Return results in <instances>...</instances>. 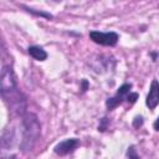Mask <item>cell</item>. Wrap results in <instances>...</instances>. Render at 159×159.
I'll return each mask as SVG.
<instances>
[{
  "label": "cell",
  "mask_w": 159,
  "mask_h": 159,
  "mask_svg": "<svg viewBox=\"0 0 159 159\" xmlns=\"http://www.w3.org/2000/svg\"><path fill=\"white\" fill-rule=\"evenodd\" d=\"M89 39L99 45L103 46H116L118 42V34L114 31L109 32H101V31H89Z\"/></svg>",
  "instance_id": "3"
},
{
  "label": "cell",
  "mask_w": 159,
  "mask_h": 159,
  "mask_svg": "<svg viewBox=\"0 0 159 159\" xmlns=\"http://www.w3.org/2000/svg\"><path fill=\"white\" fill-rule=\"evenodd\" d=\"M145 104L149 109H154L159 104V82L157 80H153L150 83V88L147 94Z\"/></svg>",
  "instance_id": "6"
},
{
  "label": "cell",
  "mask_w": 159,
  "mask_h": 159,
  "mask_svg": "<svg viewBox=\"0 0 159 159\" xmlns=\"http://www.w3.org/2000/svg\"><path fill=\"white\" fill-rule=\"evenodd\" d=\"M127 102L129 103V104H133V103H135L137 102V99H138V93H129L128 96H127Z\"/></svg>",
  "instance_id": "10"
},
{
  "label": "cell",
  "mask_w": 159,
  "mask_h": 159,
  "mask_svg": "<svg viewBox=\"0 0 159 159\" xmlns=\"http://www.w3.org/2000/svg\"><path fill=\"white\" fill-rule=\"evenodd\" d=\"M130 88H132V84H130V83H124V84H122V86L118 88L117 93H116L113 97H111V98H108V99L106 101V107H107V109L112 111V109H114L117 106H119V104L127 98V96L130 93Z\"/></svg>",
  "instance_id": "4"
},
{
  "label": "cell",
  "mask_w": 159,
  "mask_h": 159,
  "mask_svg": "<svg viewBox=\"0 0 159 159\" xmlns=\"http://www.w3.org/2000/svg\"><path fill=\"white\" fill-rule=\"evenodd\" d=\"M27 51H29V55L37 61H45L47 58V52L40 46H30Z\"/></svg>",
  "instance_id": "7"
},
{
  "label": "cell",
  "mask_w": 159,
  "mask_h": 159,
  "mask_svg": "<svg viewBox=\"0 0 159 159\" xmlns=\"http://www.w3.org/2000/svg\"><path fill=\"white\" fill-rule=\"evenodd\" d=\"M127 155H128L129 159H139V157H138V154H137V152H135V149H134L133 145H130V147L128 148Z\"/></svg>",
  "instance_id": "9"
},
{
  "label": "cell",
  "mask_w": 159,
  "mask_h": 159,
  "mask_svg": "<svg viewBox=\"0 0 159 159\" xmlns=\"http://www.w3.org/2000/svg\"><path fill=\"white\" fill-rule=\"evenodd\" d=\"M22 9H25L27 12H30V14H32V15H35V16H41V17H45V19H47V20H51L53 16L51 15V14H48V12H45V11H36V10H34V9H30V7H27V6H25V5H20Z\"/></svg>",
  "instance_id": "8"
},
{
  "label": "cell",
  "mask_w": 159,
  "mask_h": 159,
  "mask_svg": "<svg viewBox=\"0 0 159 159\" xmlns=\"http://www.w3.org/2000/svg\"><path fill=\"white\" fill-rule=\"evenodd\" d=\"M80 145V140L76 138H70L66 139L63 142H60L58 144H56V147L53 148V152L57 155H67L70 153H73Z\"/></svg>",
  "instance_id": "5"
},
{
  "label": "cell",
  "mask_w": 159,
  "mask_h": 159,
  "mask_svg": "<svg viewBox=\"0 0 159 159\" xmlns=\"http://www.w3.org/2000/svg\"><path fill=\"white\" fill-rule=\"evenodd\" d=\"M107 125H108V119L104 117V118H102V119H101V122H99L98 130H99V132H104V130L107 129Z\"/></svg>",
  "instance_id": "11"
},
{
  "label": "cell",
  "mask_w": 159,
  "mask_h": 159,
  "mask_svg": "<svg viewBox=\"0 0 159 159\" xmlns=\"http://www.w3.org/2000/svg\"><path fill=\"white\" fill-rule=\"evenodd\" d=\"M22 139L20 143V149L22 153H29L34 149L37 139L41 134V125L39 118L34 113H26L22 116Z\"/></svg>",
  "instance_id": "1"
},
{
  "label": "cell",
  "mask_w": 159,
  "mask_h": 159,
  "mask_svg": "<svg viewBox=\"0 0 159 159\" xmlns=\"http://www.w3.org/2000/svg\"><path fill=\"white\" fill-rule=\"evenodd\" d=\"M16 89H19V88H17V84H16L14 71H12L11 66L4 65L2 66V70H1L0 93H1V96H4V94H7L10 92H14Z\"/></svg>",
  "instance_id": "2"
},
{
  "label": "cell",
  "mask_w": 159,
  "mask_h": 159,
  "mask_svg": "<svg viewBox=\"0 0 159 159\" xmlns=\"http://www.w3.org/2000/svg\"><path fill=\"white\" fill-rule=\"evenodd\" d=\"M88 87H89V83H88V81L83 78V80L81 81V89H82V92H86V91L88 89Z\"/></svg>",
  "instance_id": "13"
},
{
  "label": "cell",
  "mask_w": 159,
  "mask_h": 159,
  "mask_svg": "<svg viewBox=\"0 0 159 159\" xmlns=\"http://www.w3.org/2000/svg\"><path fill=\"white\" fill-rule=\"evenodd\" d=\"M133 125H134L135 128L142 127V125H143V118H142V117H139V116H137V117L134 118V120H133Z\"/></svg>",
  "instance_id": "12"
},
{
  "label": "cell",
  "mask_w": 159,
  "mask_h": 159,
  "mask_svg": "<svg viewBox=\"0 0 159 159\" xmlns=\"http://www.w3.org/2000/svg\"><path fill=\"white\" fill-rule=\"evenodd\" d=\"M2 159H16V155H11V157H6V158H2Z\"/></svg>",
  "instance_id": "15"
},
{
  "label": "cell",
  "mask_w": 159,
  "mask_h": 159,
  "mask_svg": "<svg viewBox=\"0 0 159 159\" xmlns=\"http://www.w3.org/2000/svg\"><path fill=\"white\" fill-rule=\"evenodd\" d=\"M153 128H154L157 132L159 130V117L155 119V122H154V124H153Z\"/></svg>",
  "instance_id": "14"
}]
</instances>
